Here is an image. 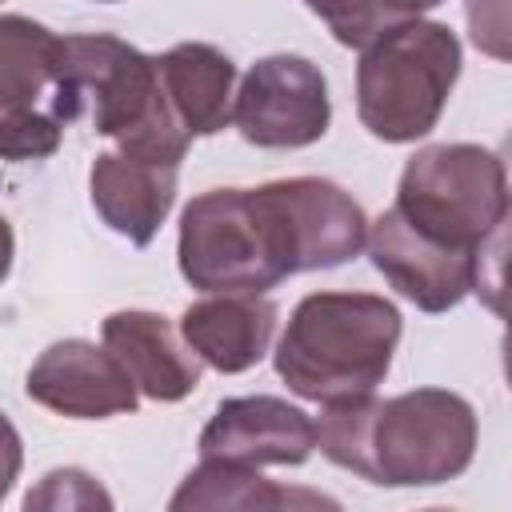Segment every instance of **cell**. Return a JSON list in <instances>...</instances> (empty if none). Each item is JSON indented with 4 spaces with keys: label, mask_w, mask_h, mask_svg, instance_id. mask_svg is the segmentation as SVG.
<instances>
[{
    "label": "cell",
    "mask_w": 512,
    "mask_h": 512,
    "mask_svg": "<svg viewBox=\"0 0 512 512\" xmlns=\"http://www.w3.org/2000/svg\"><path fill=\"white\" fill-rule=\"evenodd\" d=\"M276 304L264 292H208L180 316V336L200 364L236 376L264 360L276 332Z\"/></svg>",
    "instance_id": "13"
},
{
    "label": "cell",
    "mask_w": 512,
    "mask_h": 512,
    "mask_svg": "<svg viewBox=\"0 0 512 512\" xmlns=\"http://www.w3.org/2000/svg\"><path fill=\"white\" fill-rule=\"evenodd\" d=\"M404 320L376 292H308L272 352L276 376L312 404L376 392L392 368Z\"/></svg>",
    "instance_id": "4"
},
{
    "label": "cell",
    "mask_w": 512,
    "mask_h": 512,
    "mask_svg": "<svg viewBox=\"0 0 512 512\" xmlns=\"http://www.w3.org/2000/svg\"><path fill=\"white\" fill-rule=\"evenodd\" d=\"M392 208L448 248L484 252L508 224L504 160L484 144H428L404 164Z\"/></svg>",
    "instance_id": "6"
},
{
    "label": "cell",
    "mask_w": 512,
    "mask_h": 512,
    "mask_svg": "<svg viewBox=\"0 0 512 512\" xmlns=\"http://www.w3.org/2000/svg\"><path fill=\"white\" fill-rule=\"evenodd\" d=\"M176 168L132 152H100L88 168L96 216L136 248H148L176 204Z\"/></svg>",
    "instance_id": "12"
},
{
    "label": "cell",
    "mask_w": 512,
    "mask_h": 512,
    "mask_svg": "<svg viewBox=\"0 0 512 512\" xmlns=\"http://www.w3.org/2000/svg\"><path fill=\"white\" fill-rule=\"evenodd\" d=\"M24 392L40 408L68 420L124 416V412H136V400H140L124 364L104 344H92L80 336L48 344L24 376Z\"/></svg>",
    "instance_id": "9"
},
{
    "label": "cell",
    "mask_w": 512,
    "mask_h": 512,
    "mask_svg": "<svg viewBox=\"0 0 512 512\" xmlns=\"http://www.w3.org/2000/svg\"><path fill=\"white\" fill-rule=\"evenodd\" d=\"M368 216L324 176L208 188L180 212L176 264L200 292H268L296 272L360 256Z\"/></svg>",
    "instance_id": "1"
},
{
    "label": "cell",
    "mask_w": 512,
    "mask_h": 512,
    "mask_svg": "<svg viewBox=\"0 0 512 512\" xmlns=\"http://www.w3.org/2000/svg\"><path fill=\"white\" fill-rule=\"evenodd\" d=\"M104 348L124 364L136 392L156 404H176L196 392L200 360L184 344V336L168 324V316L148 308H120L108 312L100 324Z\"/></svg>",
    "instance_id": "11"
},
{
    "label": "cell",
    "mask_w": 512,
    "mask_h": 512,
    "mask_svg": "<svg viewBox=\"0 0 512 512\" xmlns=\"http://www.w3.org/2000/svg\"><path fill=\"white\" fill-rule=\"evenodd\" d=\"M56 32L20 16H0V112L32 108L52 88L56 64Z\"/></svg>",
    "instance_id": "16"
},
{
    "label": "cell",
    "mask_w": 512,
    "mask_h": 512,
    "mask_svg": "<svg viewBox=\"0 0 512 512\" xmlns=\"http://www.w3.org/2000/svg\"><path fill=\"white\" fill-rule=\"evenodd\" d=\"M64 124L36 108L0 112V160H44L60 148Z\"/></svg>",
    "instance_id": "18"
},
{
    "label": "cell",
    "mask_w": 512,
    "mask_h": 512,
    "mask_svg": "<svg viewBox=\"0 0 512 512\" xmlns=\"http://www.w3.org/2000/svg\"><path fill=\"white\" fill-rule=\"evenodd\" d=\"M160 88L188 136H216L232 124V96H236V64L228 52L204 40L172 44L156 56Z\"/></svg>",
    "instance_id": "14"
},
{
    "label": "cell",
    "mask_w": 512,
    "mask_h": 512,
    "mask_svg": "<svg viewBox=\"0 0 512 512\" xmlns=\"http://www.w3.org/2000/svg\"><path fill=\"white\" fill-rule=\"evenodd\" d=\"M304 4L328 24V32L344 48H364L380 32L420 20L428 8H436L444 0H304Z\"/></svg>",
    "instance_id": "17"
},
{
    "label": "cell",
    "mask_w": 512,
    "mask_h": 512,
    "mask_svg": "<svg viewBox=\"0 0 512 512\" xmlns=\"http://www.w3.org/2000/svg\"><path fill=\"white\" fill-rule=\"evenodd\" d=\"M232 124L256 148L316 144L332 124L324 72L296 52H272L256 60L232 96Z\"/></svg>",
    "instance_id": "7"
},
{
    "label": "cell",
    "mask_w": 512,
    "mask_h": 512,
    "mask_svg": "<svg viewBox=\"0 0 512 512\" xmlns=\"http://www.w3.org/2000/svg\"><path fill=\"white\" fill-rule=\"evenodd\" d=\"M200 460H228L248 468H296L316 452V424L304 408L280 396H232L220 400L200 428Z\"/></svg>",
    "instance_id": "10"
},
{
    "label": "cell",
    "mask_w": 512,
    "mask_h": 512,
    "mask_svg": "<svg viewBox=\"0 0 512 512\" xmlns=\"http://www.w3.org/2000/svg\"><path fill=\"white\" fill-rule=\"evenodd\" d=\"M504 240L488 244L484 252L448 248L420 228H412L396 208H384L376 220H368L364 248L372 256V268L420 312H448L468 292H480L484 260L500 252Z\"/></svg>",
    "instance_id": "8"
},
{
    "label": "cell",
    "mask_w": 512,
    "mask_h": 512,
    "mask_svg": "<svg viewBox=\"0 0 512 512\" xmlns=\"http://www.w3.org/2000/svg\"><path fill=\"white\" fill-rule=\"evenodd\" d=\"M468 28L476 48L504 60L508 56V32H504V0H468Z\"/></svg>",
    "instance_id": "20"
},
{
    "label": "cell",
    "mask_w": 512,
    "mask_h": 512,
    "mask_svg": "<svg viewBox=\"0 0 512 512\" xmlns=\"http://www.w3.org/2000/svg\"><path fill=\"white\" fill-rule=\"evenodd\" d=\"M20 468H24V440H20L16 424L0 412V500L12 492Z\"/></svg>",
    "instance_id": "21"
},
{
    "label": "cell",
    "mask_w": 512,
    "mask_h": 512,
    "mask_svg": "<svg viewBox=\"0 0 512 512\" xmlns=\"http://www.w3.org/2000/svg\"><path fill=\"white\" fill-rule=\"evenodd\" d=\"M52 116L72 124L92 120L96 136L120 144V152L180 164L192 136L172 116L156 56L108 32H76L56 40L52 64Z\"/></svg>",
    "instance_id": "3"
},
{
    "label": "cell",
    "mask_w": 512,
    "mask_h": 512,
    "mask_svg": "<svg viewBox=\"0 0 512 512\" xmlns=\"http://www.w3.org/2000/svg\"><path fill=\"white\" fill-rule=\"evenodd\" d=\"M12 256H16V236H12V224H8L4 212H0V284H4L8 272H12Z\"/></svg>",
    "instance_id": "22"
},
{
    "label": "cell",
    "mask_w": 512,
    "mask_h": 512,
    "mask_svg": "<svg viewBox=\"0 0 512 512\" xmlns=\"http://www.w3.org/2000/svg\"><path fill=\"white\" fill-rule=\"evenodd\" d=\"M24 508H112V496L96 484V476H88L84 468H52L40 476L36 488H28Z\"/></svg>",
    "instance_id": "19"
},
{
    "label": "cell",
    "mask_w": 512,
    "mask_h": 512,
    "mask_svg": "<svg viewBox=\"0 0 512 512\" xmlns=\"http://www.w3.org/2000/svg\"><path fill=\"white\" fill-rule=\"evenodd\" d=\"M460 40L440 20H408L380 32L356 60V116L384 144L428 136L460 80Z\"/></svg>",
    "instance_id": "5"
},
{
    "label": "cell",
    "mask_w": 512,
    "mask_h": 512,
    "mask_svg": "<svg viewBox=\"0 0 512 512\" xmlns=\"http://www.w3.org/2000/svg\"><path fill=\"white\" fill-rule=\"evenodd\" d=\"M336 508V500L320 496V492H304V488H280L272 480H264L256 468L248 464H228V460H200L180 488L172 492L168 508L184 512V508Z\"/></svg>",
    "instance_id": "15"
},
{
    "label": "cell",
    "mask_w": 512,
    "mask_h": 512,
    "mask_svg": "<svg viewBox=\"0 0 512 512\" xmlns=\"http://www.w3.org/2000/svg\"><path fill=\"white\" fill-rule=\"evenodd\" d=\"M316 448L368 484L428 488L468 472L480 440L476 408L448 388H412L388 400L352 396L324 404Z\"/></svg>",
    "instance_id": "2"
},
{
    "label": "cell",
    "mask_w": 512,
    "mask_h": 512,
    "mask_svg": "<svg viewBox=\"0 0 512 512\" xmlns=\"http://www.w3.org/2000/svg\"><path fill=\"white\" fill-rule=\"evenodd\" d=\"M96 4H120V0H96Z\"/></svg>",
    "instance_id": "23"
}]
</instances>
